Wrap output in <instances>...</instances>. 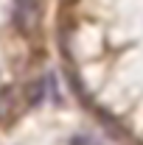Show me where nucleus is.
<instances>
[{
  "instance_id": "f03ea898",
  "label": "nucleus",
  "mask_w": 143,
  "mask_h": 145,
  "mask_svg": "<svg viewBox=\"0 0 143 145\" xmlns=\"http://www.w3.org/2000/svg\"><path fill=\"white\" fill-rule=\"evenodd\" d=\"M20 109V89L14 87H6L0 89V123H9Z\"/></svg>"
},
{
  "instance_id": "20e7f679",
  "label": "nucleus",
  "mask_w": 143,
  "mask_h": 145,
  "mask_svg": "<svg viewBox=\"0 0 143 145\" xmlns=\"http://www.w3.org/2000/svg\"><path fill=\"white\" fill-rule=\"evenodd\" d=\"M70 145H95V142H93L90 137H73V140H70Z\"/></svg>"
},
{
  "instance_id": "f257e3e1",
  "label": "nucleus",
  "mask_w": 143,
  "mask_h": 145,
  "mask_svg": "<svg viewBox=\"0 0 143 145\" xmlns=\"http://www.w3.org/2000/svg\"><path fill=\"white\" fill-rule=\"evenodd\" d=\"M14 25L20 34H34L39 28V0H14Z\"/></svg>"
},
{
  "instance_id": "7ed1b4c3",
  "label": "nucleus",
  "mask_w": 143,
  "mask_h": 145,
  "mask_svg": "<svg viewBox=\"0 0 143 145\" xmlns=\"http://www.w3.org/2000/svg\"><path fill=\"white\" fill-rule=\"evenodd\" d=\"M45 98V81H34L25 87V103H39Z\"/></svg>"
}]
</instances>
